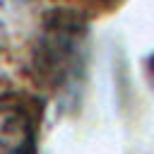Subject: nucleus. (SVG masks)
Wrapping results in <instances>:
<instances>
[{
  "mask_svg": "<svg viewBox=\"0 0 154 154\" xmlns=\"http://www.w3.org/2000/svg\"><path fill=\"white\" fill-rule=\"evenodd\" d=\"M82 36L84 26L67 12H55L51 19H46L43 34L34 48V72L38 82L46 87H60L67 82L79 63Z\"/></svg>",
  "mask_w": 154,
  "mask_h": 154,
  "instance_id": "f257e3e1",
  "label": "nucleus"
},
{
  "mask_svg": "<svg viewBox=\"0 0 154 154\" xmlns=\"http://www.w3.org/2000/svg\"><path fill=\"white\" fill-rule=\"evenodd\" d=\"M36 118L22 101H0V154H34Z\"/></svg>",
  "mask_w": 154,
  "mask_h": 154,
  "instance_id": "f03ea898",
  "label": "nucleus"
}]
</instances>
